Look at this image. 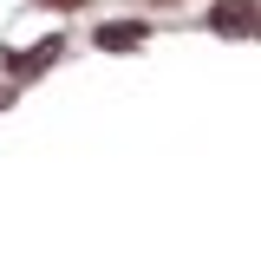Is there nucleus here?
Returning a JSON list of instances; mask_svg holds the SVG:
<instances>
[{
    "label": "nucleus",
    "instance_id": "2",
    "mask_svg": "<svg viewBox=\"0 0 261 261\" xmlns=\"http://www.w3.org/2000/svg\"><path fill=\"white\" fill-rule=\"evenodd\" d=\"M98 39H105V46H137V39H144V27H105Z\"/></svg>",
    "mask_w": 261,
    "mask_h": 261
},
{
    "label": "nucleus",
    "instance_id": "3",
    "mask_svg": "<svg viewBox=\"0 0 261 261\" xmlns=\"http://www.w3.org/2000/svg\"><path fill=\"white\" fill-rule=\"evenodd\" d=\"M39 7H79V0H39Z\"/></svg>",
    "mask_w": 261,
    "mask_h": 261
},
{
    "label": "nucleus",
    "instance_id": "1",
    "mask_svg": "<svg viewBox=\"0 0 261 261\" xmlns=\"http://www.w3.org/2000/svg\"><path fill=\"white\" fill-rule=\"evenodd\" d=\"M248 20H255V0H222V7H216V33H235V39H242V33H255Z\"/></svg>",
    "mask_w": 261,
    "mask_h": 261
}]
</instances>
